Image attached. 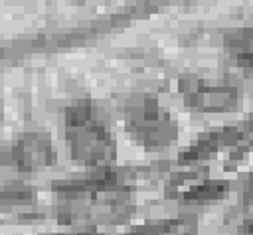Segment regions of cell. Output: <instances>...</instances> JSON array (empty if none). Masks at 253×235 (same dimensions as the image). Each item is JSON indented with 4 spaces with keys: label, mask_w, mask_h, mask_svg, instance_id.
Returning <instances> with one entry per match:
<instances>
[{
    "label": "cell",
    "mask_w": 253,
    "mask_h": 235,
    "mask_svg": "<svg viewBox=\"0 0 253 235\" xmlns=\"http://www.w3.org/2000/svg\"><path fill=\"white\" fill-rule=\"evenodd\" d=\"M67 134L75 158L83 162H101L107 160L113 152V142L105 126L93 117L91 107L75 105L67 113ZM113 156V154H111Z\"/></svg>",
    "instance_id": "6da1fadb"
},
{
    "label": "cell",
    "mask_w": 253,
    "mask_h": 235,
    "mask_svg": "<svg viewBox=\"0 0 253 235\" xmlns=\"http://www.w3.org/2000/svg\"><path fill=\"white\" fill-rule=\"evenodd\" d=\"M130 132L144 144H166L174 132L168 117L162 113L160 105H156L150 99H142L136 105L128 109V120H126Z\"/></svg>",
    "instance_id": "7a4b0ae2"
},
{
    "label": "cell",
    "mask_w": 253,
    "mask_h": 235,
    "mask_svg": "<svg viewBox=\"0 0 253 235\" xmlns=\"http://www.w3.org/2000/svg\"><path fill=\"white\" fill-rule=\"evenodd\" d=\"M16 160L20 166L26 168H36L40 164H47L49 160V142L43 136H26L20 140L16 148Z\"/></svg>",
    "instance_id": "3957f363"
},
{
    "label": "cell",
    "mask_w": 253,
    "mask_h": 235,
    "mask_svg": "<svg viewBox=\"0 0 253 235\" xmlns=\"http://www.w3.org/2000/svg\"><path fill=\"white\" fill-rule=\"evenodd\" d=\"M231 57L245 69L253 71V30H241L225 39Z\"/></svg>",
    "instance_id": "277c9868"
},
{
    "label": "cell",
    "mask_w": 253,
    "mask_h": 235,
    "mask_svg": "<svg viewBox=\"0 0 253 235\" xmlns=\"http://www.w3.org/2000/svg\"><path fill=\"white\" fill-rule=\"evenodd\" d=\"M249 194H251V197H253V182H251V186H249Z\"/></svg>",
    "instance_id": "5b68a950"
}]
</instances>
